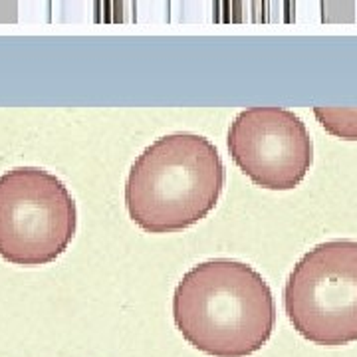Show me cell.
Here are the masks:
<instances>
[{
  "label": "cell",
  "instance_id": "2",
  "mask_svg": "<svg viewBox=\"0 0 357 357\" xmlns=\"http://www.w3.org/2000/svg\"><path fill=\"white\" fill-rule=\"evenodd\" d=\"M225 189V163L213 141L171 133L135 159L126 181L129 218L149 234L181 232L201 222Z\"/></svg>",
  "mask_w": 357,
  "mask_h": 357
},
{
  "label": "cell",
  "instance_id": "6",
  "mask_svg": "<svg viewBox=\"0 0 357 357\" xmlns=\"http://www.w3.org/2000/svg\"><path fill=\"white\" fill-rule=\"evenodd\" d=\"M314 115L333 137L357 141V107H314Z\"/></svg>",
  "mask_w": 357,
  "mask_h": 357
},
{
  "label": "cell",
  "instance_id": "1",
  "mask_svg": "<svg viewBox=\"0 0 357 357\" xmlns=\"http://www.w3.org/2000/svg\"><path fill=\"white\" fill-rule=\"evenodd\" d=\"M173 319L189 344L211 357H248L276 326L274 296L262 274L230 258L206 260L183 274Z\"/></svg>",
  "mask_w": 357,
  "mask_h": 357
},
{
  "label": "cell",
  "instance_id": "3",
  "mask_svg": "<svg viewBox=\"0 0 357 357\" xmlns=\"http://www.w3.org/2000/svg\"><path fill=\"white\" fill-rule=\"evenodd\" d=\"M77 229L72 192L50 171L14 167L0 175V258L44 266L64 255Z\"/></svg>",
  "mask_w": 357,
  "mask_h": 357
},
{
  "label": "cell",
  "instance_id": "5",
  "mask_svg": "<svg viewBox=\"0 0 357 357\" xmlns=\"http://www.w3.org/2000/svg\"><path fill=\"white\" fill-rule=\"evenodd\" d=\"M232 161L255 185L270 191L298 187L314 163L306 123L284 107H250L229 129Z\"/></svg>",
  "mask_w": 357,
  "mask_h": 357
},
{
  "label": "cell",
  "instance_id": "4",
  "mask_svg": "<svg viewBox=\"0 0 357 357\" xmlns=\"http://www.w3.org/2000/svg\"><path fill=\"white\" fill-rule=\"evenodd\" d=\"M284 310L312 344L357 342V241H328L307 250L286 280Z\"/></svg>",
  "mask_w": 357,
  "mask_h": 357
}]
</instances>
